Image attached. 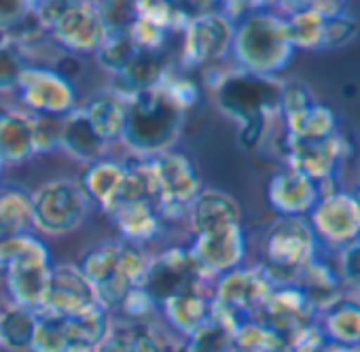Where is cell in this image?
Returning a JSON list of instances; mask_svg holds the SVG:
<instances>
[{
  "label": "cell",
  "mask_w": 360,
  "mask_h": 352,
  "mask_svg": "<svg viewBox=\"0 0 360 352\" xmlns=\"http://www.w3.org/2000/svg\"><path fill=\"white\" fill-rule=\"evenodd\" d=\"M189 223L193 230L189 249L208 278H219L244 263L246 236L236 198L219 189H202L189 208Z\"/></svg>",
  "instance_id": "1"
},
{
  "label": "cell",
  "mask_w": 360,
  "mask_h": 352,
  "mask_svg": "<svg viewBox=\"0 0 360 352\" xmlns=\"http://www.w3.org/2000/svg\"><path fill=\"white\" fill-rule=\"evenodd\" d=\"M282 81L276 77H259L244 70L223 75L217 92L219 108L238 123L240 144L255 149L265 138L269 121L280 115Z\"/></svg>",
  "instance_id": "2"
},
{
  "label": "cell",
  "mask_w": 360,
  "mask_h": 352,
  "mask_svg": "<svg viewBox=\"0 0 360 352\" xmlns=\"http://www.w3.org/2000/svg\"><path fill=\"white\" fill-rule=\"evenodd\" d=\"M231 54L240 64V70L250 75L276 77L288 68L295 47L284 15L257 3L255 9L236 24Z\"/></svg>",
  "instance_id": "3"
},
{
  "label": "cell",
  "mask_w": 360,
  "mask_h": 352,
  "mask_svg": "<svg viewBox=\"0 0 360 352\" xmlns=\"http://www.w3.org/2000/svg\"><path fill=\"white\" fill-rule=\"evenodd\" d=\"M127 102V119L121 140L136 157H153L172 149L178 140L187 113L161 87L134 94Z\"/></svg>",
  "instance_id": "4"
},
{
  "label": "cell",
  "mask_w": 360,
  "mask_h": 352,
  "mask_svg": "<svg viewBox=\"0 0 360 352\" xmlns=\"http://www.w3.org/2000/svg\"><path fill=\"white\" fill-rule=\"evenodd\" d=\"M148 259L140 244L117 240L87 251L77 265L89 280L96 303L112 312L121 308L129 291L142 289Z\"/></svg>",
  "instance_id": "5"
},
{
  "label": "cell",
  "mask_w": 360,
  "mask_h": 352,
  "mask_svg": "<svg viewBox=\"0 0 360 352\" xmlns=\"http://www.w3.org/2000/svg\"><path fill=\"white\" fill-rule=\"evenodd\" d=\"M41 30L68 54H96L108 28L96 3L87 0H43L30 3Z\"/></svg>",
  "instance_id": "6"
},
{
  "label": "cell",
  "mask_w": 360,
  "mask_h": 352,
  "mask_svg": "<svg viewBox=\"0 0 360 352\" xmlns=\"http://www.w3.org/2000/svg\"><path fill=\"white\" fill-rule=\"evenodd\" d=\"M318 255V238L307 219L278 217L263 238L261 268L274 284H295Z\"/></svg>",
  "instance_id": "7"
},
{
  "label": "cell",
  "mask_w": 360,
  "mask_h": 352,
  "mask_svg": "<svg viewBox=\"0 0 360 352\" xmlns=\"http://www.w3.org/2000/svg\"><path fill=\"white\" fill-rule=\"evenodd\" d=\"M146 159L159 187V198L155 204L159 219L163 223L189 219V208L202 194V179L193 159L174 149Z\"/></svg>",
  "instance_id": "8"
},
{
  "label": "cell",
  "mask_w": 360,
  "mask_h": 352,
  "mask_svg": "<svg viewBox=\"0 0 360 352\" xmlns=\"http://www.w3.org/2000/svg\"><path fill=\"white\" fill-rule=\"evenodd\" d=\"M274 287V280L261 265H240L217 278L212 310L238 329L242 322L257 320Z\"/></svg>",
  "instance_id": "9"
},
{
  "label": "cell",
  "mask_w": 360,
  "mask_h": 352,
  "mask_svg": "<svg viewBox=\"0 0 360 352\" xmlns=\"http://www.w3.org/2000/svg\"><path fill=\"white\" fill-rule=\"evenodd\" d=\"M89 198L79 183L58 179L41 185L32 194L34 230L47 236H66L77 232L89 215Z\"/></svg>",
  "instance_id": "10"
},
{
  "label": "cell",
  "mask_w": 360,
  "mask_h": 352,
  "mask_svg": "<svg viewBox=\"0 0 360 352\" xmlns=\"http://www.w3.org/2000/svg\"><path fill=\"white\" fill-rule=\"evenodd\" d=\"M210 280L189 246H169L148 259L142 289L159 308L180 293L206 289Z\"/></svg>",
  "instance_id": "11"
},
{
  "label": "cell",
  "mask_w": 360,
  "mask_h": 352,
  "mask_svg": "<svg viewBox=\"0 0 360 352\" xmlns=\"http://www.w3.org/2000/svg\"><path fill=\"white\" fill-rule=\"evenodd\" d=\"M51 255L47 244L30 234L18 255L5 268L3 280L13 306L39 310L51 278Z\"/></svg>",
  "instance_id": "12"
},
{
  "label": "cell",
  "mask_w": 360,
  "mask_h": 352,
  "mask_svg": "<svg viewBox=\"0 0 360 352\" xmlns=\"http://www.w3.org/2000/svg\"><path fill=\"white\" fill-rule=\"evenodd\" d=\"M349 155L352 144L341 132H335L326 138H297L288 134L284 138V157L288 168L309 176L322 187V191L324 185L335 181V176L339 174L341 165H345Z\"/></svg>",
  "instance_id": "13"
},
{
  "label": "cell",
  "mask_w": 360,
  "mask_h": 352,
  "mask_svg": "<svg viewBox=\"0 0 360 352\" xmlns=\"http://www.w3.org/2000/svg\"><path fill=\"white\" fill-rule=\"evenodd\" d=\"M233 30L236 26L221 13V3L214 11L193 18L183 32L178 68L189 73L227 58L233 43Z\"/></svg>",
  "instance_id": "14"
},
{
  "label": "cell",
  "mask_w": 360,
  "mask_h": 352,
  "mask_svg": "<svg viewBox=\"0 0 360 352\" xmlns=\"http://www.w3.org/2000/svg\"><path fill=\"white\" fill-rule=\"evenodd\" d=\"M18 98L28 113L66 117L77 108V87L72 79L56 68L28 64L18 81Z\"/></svg>",
  "instance_id": "15"
},
{
  "label": "cell",
  "mask_w": 360,
  "mask_h": 352,
  "mask_svg": "<svg viewBox=\"0 0 360 352\" xmlns=\"http://www.w3.org/2000/svg\"><path fill=\"white\" fill-rule=\"evenodd\" d=\"M280 115L288 136L297 138H326L339 132L337 115L330 106L314 100L303 83H284L280 98Z\"/></svg>",
  "instance_id": "16"
},
{
  "label": "cell",
  "mask_w": 360,
  "mask_h": 352,
  "mask_svg": "<svg viewBox=\"0 0 360 352\" xmlns=\"http://www.w3.org/2000/svg\"><path fill=\"white\" fill-rule=\"evenodd\" d=\"M307 223L316 238L343 249L360 238V206L354 194L333 189L318 200Z\"/></svg>",
  "instance_id": "17"
},
{
  "label": "cell",
  "mask_w": 360,
  "mask_h": 352,
  "mask_svg": "<svg viewBox=\"0 0 360 352\" xmlns=\"http://www.w3.org/2000/svg\"><path fill=\"white\" fill-rule=\"evenodd\" d=\"M257 320L288 341L292 335L314 325L318 314L297 284H276L265 299Z\"/></svg>",
  "instance_id": "18"
},
{
  "label": "cell",
  "mask_w": 360,
  "mask_h": 352,
  "mask_svg": "<svg viewBox=\"0 0 360 352\" xmlns=\"http://www.w3.org/2000/svg\"><path fill=\"white\" fill-rule=\"evenodd\" d=\"M265 196L267 204L274 213H278V217L307 219L309 213L316 208L318 200L324 196V191L309 176L286 168L271 176Z\"/></svg>",
  "instance_id": "19"
},
{
  "label": "cell",
  "mask_w": 360,
  "mask_h": 352,
  "mask_svg": "<svg viewBox=\"0 0 360 352\" xmlns=\"http://www.w3.org/2000/svg\"><path fill=\"white\" fill-rule=\"evenodd\" d=\"M91 303H96V295H94L89 280L79 270V265L60 263V265H53L51 270L47 293L37 314L64 318Z\"/></svg>",
  "instance_id": "20"
},
{
  "label": "cell",
  "mask_w": 360,
  "mask_h": 352,
  "mask_svg": "<svg viewBox=\"0 0 360 352\" xmlns=\"http://www.w3.org/2000/svg\"><path fill=\"white\" fill-rule=\"evenodd\" d=\"M172 68L174 64L169 60V51H163V54L136 51L134 58L127 62V66L112 77L110 92L127 100L138 92L161 85Z\"/></svg>",
  "instance_id": "21"
},
{
  "label": "cell",
  "mask_w": 360,
  "mask_h": 352,
  "mask_svg": "<svg viewBox=\"0 0 360 352\" xmlns=\"http://www.w3.org/2000/svg\"><path fill=\"white\" fill-rule=\"evenodd\" d=\"M94 352H165V339L150 320L117 318Z\"/></svg>",
  "instance_id": "22"
},
{
  "label": "cell",
  "mask_w": 360,
  "mask_h": 352,
  "mask_svg": "<svg viewBox=\"0 0 360 352\" xmlns=\"http://www.w3.org/2000/svg\"><path fill=\"white\" fill-rule=\"evenodd\" d=\"M32 155V113L0 104V163L18 165Z\"/></svg>",
  "instance_id": "23"
},
{
  "label": "cell",
  "mask_w": 360,
  "mask_h": 352,
  "mask_svg": "<svg viewBox=\"0 0 360 352\" xmlns=\"http://www.w3.org/2000/svg\"><path fill=\"white\" fill-rule=\"evenodd\" d=\"M110 312L100 303H91L70 316L58 318L68 352H94L110 327ZM56 318V316H53Z\"/></svg>",
  "instance_id": "24"
},
{
  "label": "cell",
  "mask_w": 360,
  "mask_h": 352,
  "mask_svg": "<svg viewBox=\"0 0 360 352\" xmlns=\"http://www.w3.org/2000/svg\"><path fill=\"white\" fill-rule=\"evenodd\" d=\"M295 284L305 293L316 314L326 312L330 306L343 299V278L339 274V268L330 265L320 255H316V259L305 268Z\"/></svg>",
  "instance_id": "25"
},
{
  "label": "cell",
  "mask_w": 360,
  "mask_h": 352,
  "mask_svg": "<svg viewBox=\"0 0 360 352\" xmlns=\"http://www.w3.org/2000/svg\"><path fill=\"white\" fill-rule=\"evenodd\" d=\"M108 142H104L96 130L91 127V123L87 121V117L83 115L81 106H77L70 115H66L62 119V140H60V149H64L72 159L89 165L96 163L100 159H106L108 153Z\"/></svg>",
  "instance_id": "26"
},
{
  "label": "cell",
  "mask_w": 360,
  "mask_h": 352,
  "mask_svg": "<svg viewBox=\"0 0 360 352\" xmlns=\"http://www.w3.org/2000/svg\"><path fill=\"white\" fill-rule=\"evenodd\" d=\"M165 314L169 327L180 335H191L198 327H202L212 314V295L206 289H193L187 293H180L165 303L159 306Z\"/></svg>",
  "instance_id": "27"
},
{
  "label": "cell",
  "mask_w": 360,
  "mask_h": 352,
  "mask_svg": "<svg viewBox=\"0 0 360 352\" xmlns=\"http://www.w3.org/2000/svg\"><path fill=\"white\" fill-rule=\"evenodd\" d=\"M123 179H125V161L100 159L96 163L85 165L79 185L83 187L89 202H96L100 210L106 215L117 200Z\"/></svg>",
  "instance_id": "28"
},
{
  "label": "cell",
  "mask_w": 360,
  "mask_h": 352,
  "mask_svg": "<svg viewBox=\"0 0 360 352\" xmlns=\"http://www.w3.org/2000/svg\"><path fill=\"white\" fill-rule=\"evenodd\" d=\"M106 217L115 223L125 242H134L140 246L144 242L157 240L163 230V221L159 219L157 208L150 202H129L115 208Z\"/></svg>",
  "instance_id": "29"
},
{
  "label": "cell",
  "mask_w": 360,
  "mask_h": 352,
  "mask_svg": "<svg viewBox=\"0 0 360 352\" xmlns=\"http://www.w3.org/2000/svg\"><path fill=\"white\" fill-rule=\"evenodd\" d=\"M81 111L104 142L110 144V142L121 140L125 119H127V102L121 96L112 94L110 89L100 92V94L91 96L81 106Z\"/></svg>",
  "instance_id": "30"
},
{
  "label": "cell",
  "mask_w": 360,
  "mask_h": 352,
  "mask_svg": "<svg viewBox=\"0 0 360 352\" xmlns=\"http://www.w3.org/2000/svg\"><path fill=\"white\" fill-rule=\"evenodd\" d=\"M34 234L32 194L20 185H0V240Z\"/></svg>",
  "instance_id": "31"
},
{
  "label": "cell",
  "mask_w": 360,
  "mask_h": 352,
  "mask_svg": "<svg viewBox=\"0 0 360 352\" xmlns=\"http://www.w3.org/2000/svg\"><path fill=\"white\" fill-rule=\"evenodd\" d=\"M282 9H288L284 13V20L295 51H318L324 30V18L316 11L314 3H282Z\"/></svg>",
  "instance_id": "32"
},
{
  "label": "cell",
  "mask_w": 360,
  "mask_h": 352,
  "mask_svg": "<svg viewBox=\"0 0 360 352\" xmlns=\"http://www.w3.org/2000/svg\"><path fill=\"white\" fill-rule=\"evenodd\" d=\"M320 327L328 341L343 346H360V306L356 299H339L322 312Z\"/></svg>",
  "instance_id": "33"
},
{
  "label": "cell",
  "mask_w": 360,
  "mask_h": 352,
  "mask_svg": "<svg viewBox=\"0 0 360 352\" xmlns=\"http://www.w3.org/2000/svg\"><path fill=\"white\" fill-rule=\"evenodd\" d=\"M233 337L236 327L212 310L210 318L185 337L178 352H236Z\"/></svg>",
  "instance_id": "34"
},
{
  "label": "cell",
  "mask_w": 360,
  "mask_h": 352,
  "mask_svg": "<svg viewBox=\"0 0 360 352\" xmlns=\"http://www.w3.org/2000/svg\"><path fill=\"white\" fill-rule=\"evenodd\" d=\"M37 331V312L9 306L0 312V346L9 352H28Z\"/></svg>",
  "instance_id": "35"
},
{
  "label": "cell",
  "mask_w": 360,
  "mask_h": 352,
  "mask_svg": "<svg viewBox=\"0 0 360 352\" xmlns=\"http://www.w3.org/2000/svg\"><path fill=\"white\" fill-rule=\"evenodd\" d=\"M236 352H288L286 341L259 320L242 322L236 329Z\"/></svg>",
  "instance_id": "36"
},
{
  "label": "cell",
  "mask_w": 360,
  "mask_h": 352,
  "mask_svg": "<svg viewBox=\"0 0 360 352\" xmlns=\"http://www.w3.org/2000/svg\"><path fill=\"white\" fill-rule=\"evenodd\" d=\"M134 54H136V49L129 43V39L125 37V30L121 28V30H108L104 43L98 47V51L94 56H96L100 68H104L106 73H110L115 77L117 73H121L127 66V62L134 58Z\"/></svg>",
  "instance_id": "37"
},
{
  "label": "cell",
  "mask_w": 360,
  "mask_h": 352,
  "mask_svg": "<svg viewBox=\"0 0 360 352\" xmlns=\"http://www.w3.org/2000/svg\"><path fill=\"white\" fill-rule=\"evenodd\" d=\"M28 66V58L9 32H0V92L18 87L22 70Z\"/></svg>",
  "instance_id": "38"
},
{
  "label": "cell",
  "mask_w": 360,
  "mask_h": 352,
  "mask_svg": "<svg viewBox=\"0 0 360 352\" xmlns=\"http://www.w3.org/2000/svg\"><path fill=\"white\" fill-rule=\"evenodd\" d=\"M123 30L136 51H150V54L169 51V32H165L144 20L134 18Z\"/></svg>",
  "instance_id": "39"
},
{
  "label": "cell",
  "mask_w": 360,
  "mask_h": 352,
  "mask_svg": "<svg viewBox=\"0 0 360 352\" xmlns=\"http://www.w3.org/2000/svg\"><path fill=\"white\" fill-rule=\"evenodd\" d=\"M358 37V22L354 15L345 13L339 18L324 20V30L318 51H335L347 47Z\"/></svg>",
  "instance_id": "40"
},
{
  "label": "cell",
  "mask_w": 360,
  "mask_h": 352,
  "mask_svg": "<svg viewBox=\"0 0 360 352\" xmlns=\"http://www.w3.org/2000/svg\"><path fill=\"white\" fill-rule=\"evenodd\" d=\"M62 119L64 117H49V115L32 113V151H34V155H45V153L60 149Z\"/></svg>",
  "instance_id": "41"
},
{
  "label": "cell",
  "mask_w": 360,
  "mask_h": 352,
  "mask_svg": "<svg viewBox=\"0 0 360 352\" xmlns=\"http://www.w3.org/2000/svg\"><path fill=\"white\" fill-rule=\"evenodd\" d=\"M155 310H157V306L144 293V289L129 291L127 297L123 299L121 308H119L121 318H127V320H150V316L155 314Z\"/></svg>",
  "instance_id": "42"
},
{
  "label": "cell",
  "mask_w": 360,
  "mask_h": 352,
  "mask_svg": "<svg viewBox=\"0 0 360 352\" xmlns=\"http://www.w3.org/2000/svg\"><path fill=\"white\" fill-rule=\"evenodd\" d=\"M326 341L328 339H326L320 322L316 320L314 325H309L303 331H299L297 335H292L286 341V348H288V352H322Z\"/></svg>",
  "instance_id": "43"
},
{
  "label": "cell",
  "mask_w": 360,
  "mask_h": 352,
  "mask_svg": "<svg viewBox=\"0 0 360 352\" xmlns=\"http://www.w3.org/2000/svg\"><path fill=\"white\" fill-rule=\"evenodd\" d=\"M339 274H341L343 282H349V284H358L360 287V238L341 249V255H339Z\"/></svg>",
  "instance_id": "44"
},
{
  "label": "cell",
  "mask_w": 360,
  "mask_h": 352,
  "mask_svg": "<svg viewBox=\"0 0 360 352\" xmlns=\"http://www.w3.org/2000/svg\"><path fill=\"white\" fill-rule=\"evenodd\" d=\"M30 13V3L26 0H0V32H9L22 24Z\"/></svg>",
  "instance_id": "45"
},
{
  "label": "cell",
  "mask_w": 360,
  "mask_h": 352,
  "mask_svg": "<svg viewBox=\"0 0 360 352\" xmlns=\"http://www.w3.org/2000/svg\"><path fill=\"white\" fill-rule=\"evenodd\" d=\"M322 352H360V346H343V344L326 341Z\"/></svg>",
  "instance_id": "46"
},
{
  "label": "cell",
  "mask_w": 360,
  "mask_h": 352,
  "mask_svg": "<svg viewBox=\"0 0 360 352\" xmlns=\"http://www.w3.org/2000/svg\"><path fill=\"white\" fill-rule=\"evenodd\" d=\"M354 198H356V202H358V206H360V185L356 187V191H354Z\"/></svg>",
  "instance_id": "47"
},
{
  "label": "cell",
  "mask_w": 360,
  "mask_h": 352,
  "mask_svg": "<svg viewBox=\"0 0 360 352\" xmlns=\"http://www.w3.org/2000/svg\"><path fill=\"white\" fill-rule=\"evenodd\" d=\"M356 303H358V306H360V295H358V299H356Z\"/></svg>",
  "instance_id": "48"
},
{
  "label": "cell",
  "mask_w": 360,
  "mask_h": 352,
  "mask_svg": "<svg viewBox=\"0 0 360 352\" xmlns=\"http://www.w3.org/2000/svg\"><path fill=\"white\" fill-rule=\"evenodd\" d=\"M0 174H3V163H0Z\"/></svg>",
  "instance_id": "49"
}]
</instances>
